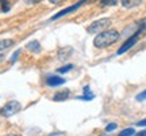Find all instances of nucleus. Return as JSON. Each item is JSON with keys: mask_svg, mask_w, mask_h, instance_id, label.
I'll use <instances>...</instances> for the list:
<instances>
[{"mask_svg": "<svg viewBox=\"0 0 146 136\" xmlns=\"http://www.w3.org/2000/svg\"><path fill=\"white\" fill-rule=\"evenodd\" d=\"M120 38V34L115 29H106L103 32L98 33V36L94 38V46L98 49H104V48L111 46L112 44Z\"/></svg>", "mask_w": 146, "mask_h": 136, "instance_id": "nucleus-1", "label": "nucleus"}, {"mask_svg": "<svg viewBox=\"0 0 146 136\" xmlns=\"http://www.w3.org/2000/svg\"><path fill=\"white\" fill-rule=\"evenodd\" d=\"M110 25H111V19H110V18H102V19H98V21L92 22V23L87 27V32H88L89 34H98V33L108 29Z\"/></svg>", "mask_w": 146, "mask_h": 136, "instance_id": "nucleus-2", "label": "nucleus"}, {"mask_svg": "<svg viewBox=\"0 0 146 136\" xmlns=\"http://www.w3.org/2000/svg\"><path fill=\"white\" fill-rule=\"evenodd\" d=\"M21 109H22L21 102H18V101H10V102H7L0 109V114L3 116V117H11V116L16 114L18 112H21Z\"/></svg>", "mask_w": 146, "mask_h": 136, "instance_id": "nucleus-3", "label": "nucleus"}, {"mask_svg": "<svg viewBox=\"0 0 146 136\" xmlns=\"http://www.w3.org/2000/svg\"><path fill=\"white\" fill-rule=\"evenodd\" d=\"M139 37H141V34H139L138 32L133 33V34H131V36L125 41V44H123V45H122V46L118 49V55H123V53H126L127 50H130L131 48H133L137 44V42H138Z\"/></svg>", "mask_w": 146, "mask_h": 136, "instance_id": "nucleus-4", "label": "nucleus"}, {"mask_svg": "<svg viewBox=\"0 0 146 136\" xmlns=\"http://www.w3.org/2000/svg\"><path fill=\"white\" fill-rule=\"evenodd\" d=\"M84 4H87V0H78L76 4H73V5H70V7H68V8H65V10H62V11H60L57 15H54L52 18V21H56V19H58V18H62V16H65V15H68V14H70V12H74L76 10H78L80 7H83Z\"/></svg>", "mask_w": 146, "mask_h": 136, "instance_id": "nucleus-5", "label": "nucleus"}, {"mask_svg": "<svg viewBox=\"0 0 146 136\" xmlns=\"http://www.w3.org/2000/svg\"><path fill=\"white\" fill-rule=\"evenodd\" d=\"M66 82L64 78H61V76H49V78L46 79V83L50 86V87H56V86H61V84H64Z\"/></svg>", "mask_w": 146, "mask_h": 136, "instance_id": "nucleus-6", "label": "nucleus"}, {"mask_svg": "<svg viewBox=\"0 0 146 136\" xmlns=\"http://www.w3.org/2000/svg\"><path fill=\"white\" fill-rule=\"evenodd\" d=\"M70 97V91L69 90H61V91H58L54 94L53 97V101H56V102H61V101H66Z\"/></svg>", "mask_w": 146, "mask_h": 136, "instance_id": "nucleus-7", "label": "nucleus"}, {"mask_svg": "<svg viewBox=\"0 0 146 136\" xmlns=\"http://www.w3.org/2000/svg\"><path fill=\"white\" fill-rule=\"evenodd\" d=\"M143 3V0H120V4L125 8L130 10V8H135L138 5H141Z\"/></svg>", "mask_w": 146, "mask_h": 136, "instance_id": "nucleus-8", "label": "nucleus"}, {"mask_svg": "<svg viewBox=\"0 0 146 136\" xmlns=\"http://www.w3.org/2000/svg\"><path fill=\"white\" fill-rule=\"evenodd\" d=\"M27 49L30 50V52H34V53H38L39 50H41V44L38 41H30L29 44H27Z\"/></svg>", "mask_w": 146, "mask_h": 136, "instance_id": "nucleus-9", "label": "nucleus"}, {"mask_svg": "<svg viewBox=\"0 0 146 136\" xmlns=\"http://www.w3.org/2000/svg\"><path fill=\"white\" fill-rule=\"evenodd\" d=\"M72 53H73L72 48H62V49L58 52V57H60V60H65V59H68Z\"/></svg>", "mask_w": 146, "mask_h": 136, "instance_id": "nucleus-10", "label": "nucleus"}, {"mask_svg": "<svg viewBox=\"0 0 146 136\" xmlns=\"http://www.w3.org/2000/svg\"><path fill=\"white\" fill-rule=\"evenodd\" d=\"M94 93H91L89 90V86H85L84 87V95L83 97H77V100H83V101H89V100H94Z\"/></svg>", "mask_w": 146, "mask_h": 136, "instance_id": "nucleus-11", "label": "nucleus"}, {"mask_svg": "<svg viewBox=\"0 0 146 136\" xmlns=\"http://www.w3.org/2000/svg\"><path fill=\"white\" fill-rule=\"evenodd\" d=\"M14 45V40H10V38H5V40H0V52H3L5 49H8Z\"/></svg>", "mask_w": 146, "mask_h": 136, "instance_id": "nucleus-12", "label": "nucleus"}, {"mask_svg": "<svg viewBox=\"0 0 146 136\" xmlns=\"http://www.w3.org/2000/svg\"><path fill=\"white\" fill-rule=\"evenodd\" d=\"M137 32L139 33L141 36H146V18L141 19L137 23Z\"/></svg>", "mask_w": 146, "mask_h": 136, "instance_id": "nucleus-13", "label": "nucleus"}, {"mask_svg": "<svg viewBox=\"0 0 146 136\" xmlns=\"http://www.w3.org/2000/svg\"><path fill=\"white\" fill-rule=\"evenodd\" d=\"M0 5H1V11L3 12L10 11V1L8 0H0Z\"/></svg>", "mask_w": 146, "mask_h": 136, "instance_id": "nucleus-14", "label": "nucleus"}, {"mask_svg": "<svg viewBox=\"0 0 146 136\" xmlns=\"http://www.w3.org/2000/svg\"><path fill=\"white\" fill-rule=\"evenodd\" d=\"M102 7H108V5H116L118 0H102Z\"/></svg>", "mask_w": 146, "mask_h": 136, "instance_id": "nucleus-15", "label": "nucleus"}, {"mask_svg": "<svg viewBox=\"0 0 146 136\" xmlns=\"http://www.w3.org/2000/svg\"><path fill=\"white\" fill-rule=\"evenodd\" d=\"M72 69H73V65L72 64H68V65H64V67L58 68V72L60 73H66V72H69V71H72Z\"/></svg>", "mask_w": 146, "mask_h": 136, "instance_id": "nucleus-16", "label": "nucleus"}, {"mask_svg": "<svg viewBox=\"0 0 146 136\" xmlns=\"http://www.w3.org/2000/svg\"><path fill=\"white\" fill-rule=\"evenodd\" d=\"M134 133H135V131H134L133 128H127V129H123L119 135L120 136H131V135H134Z\"/></svg>", "mask_w": 146, "mask_h": 136, "instance_id": "nucleus-17", "label": "nucleus"}, {"mask_svg": "<svg viewBox=\"0 0 146 136\" xmlns=\"http://www.w3.org/2000/svg\"><path fill=\"white\" fill-rule=\"evenodd\" d=\"M135 100L138 101V102H142V101H145V100H146V90H143L142 93H139V94L137 95Z\"/></svg>", "mask_w": 146, "mask_h": 136, "instance_id": "nucleus-18", "label": "nucleus"}, {"mask_svg": "<svg viewBox=\"0 0 146 136\" xmlns=\"http://www.w3.org/2000/svg\"><path fill=\"white\" fill-rule=\"evenodd\" d=\"M19 55H21V49H18V50L12 55V57H11V63H15L16 60H18V56H19Z\"/></svg>", "mask_w": 146, "mask_h": 136, "instance_id": "nucleus-19", "label": "nucleus"}, {"mask_svg": "<svg viewBox=\"0 0 146 136\" xmlns=\"http://www.w3.org/2000/svg\"><path fill=\"white\" fill-rule=\"evenodd\" d=\"M114 129H116V124H108V125L106 127V132H111V131H114Z\"/></svg>", "mask_w": 146, "mask_h": 136, "instance_id": "nucleus-20", "label": "nucleus"}, {"mask_svg": "<svg viewBox=\"0 0 146 136\" xmlns=\"http://www.w3.org/2000/svg\"><path fill=\"white\" fill-rule=\"evenodd\" d=\"M137 125H138V127H146V118H145V120L138 121V123H137Z\"/></svg>", "mask_w": 146, "mask_h": 136, "instance_id": "nucleus-21", "label": "nucleus"}, {"mask_svg": "<svg viewBox=\"0 0 146 136\" xmlns=\"http://www.w3.org/2000/svg\"><path fill=\"white\" fill-rule=\"evenodd\" d=\"M49 1H50L52 4H60V3H61V1H64V0H49Z\"/></svg>", "mask_w": 146, "mask_h": 136, "instance_id": "nucleus-22", "label": "nucleus"}, {"mask_svg": "<svg viewBox=\"0 0 146 136\" xmlns=\"http://www.w3.org/2000/svg\"><path fill=\"white\" fill-rule=\"evenodd\" d=\"M137 135H138V136H146V129H145V131H141L139 133H137Z\"/></svg>", "mask_w": 146, "mask_h": 136, "instance_id": "nucleus-23", "label": "nucleus"}, {"mask_svg": "<svg viewBox=\"0 0 146 136\" xmlns=\"http://www.w3.org/2000/svg\"><path fill=\"white\" fill-rule=\"evenodd\" d=\"M33 4H35V3H39V1H42V0H30Z\"/></svg>", "mask_w": 146, "mask_h": 136, "instance_id": "nucleus-24", "label": "nucleus"}, {"mask_svg": "<svg viewBox=\"0 0 146 136\" xmlns=\"http://www.w3.org/2000/svg\"><path fill=\"white\" fill-rule=\"evenodd\" d=\"M95 1H98V0H87V4H89V3H95Z\"/></svg>", "mask_w": 146, "mask_h": 136, "instance_id": "nucleus-25", "label": "nucleus"}, {"mask_svg": "<svg viewBox=\"0 0 146 136\" xmlns=\"http://www.w3.org/2000/svg\"><path fill=\"white\" fill-rule=\"evenodd\" d=\"M3 59H4V56H3V55H0V63L3 61Z\"/></svg>", "mask_w": 146, "mask_h": 136, "instance_id": "nucleus-26", "label": "nucleus"}]
</instances>
